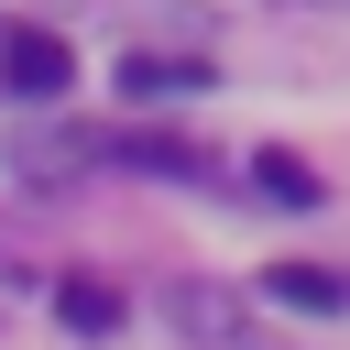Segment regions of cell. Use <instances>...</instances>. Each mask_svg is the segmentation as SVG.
Masks as SVG:
<instances>
[{"label": "cell", "instance_id": "6da1fadb", "mask_svg": "<svg viewBox=\"0 0 350 350\" xmlns=\"http://www.w3.org/2000/svg\"><path fill=\"white\" fill-rule=\"evenodd\" d=\"M0 88H11V98H66V88H77V55H66L55 33L11 22V33H0Z\"/></svg>", "mask_w": 350, "mask_h": 350}, {"label": "cell", "instance_id": "7a4b0ae2", "mask_svg": "<svg viewBox=\"0 0 350 350\" xmlns=\"http://www.w3.org/2000/svg\"><path fill=\"white\" fill-rule=\"evenodd\" d=\"M131 109H175V98H197V88H219V66H197V55H120V77H109Z\"/></svg>", "mask_w": 350, "mask_h": 350}, {"label": "cell", "instance_id": "3957f363", "mask_svg": "<svg viewBox=\"0 0 350 350\" xmlns=\"http://www.w3.org/2000/svg\"><path fill=\"white\" fill-rule=\"evenodd\" d=\"M164 306H175V328H186V339H208V350H241V339H252V306H241L230 284H175Z\"/></svg>", "mask_w": 350, "mask_h": 350}, {"label": "cell", "instance_id": "277c9868", "mask_svg": "<svg viewBox=\"0 0 350 350\" xmlns=\"http://www.w3.org/2000/svg\"><path fill=\"white\" fill-rule=\"evenodd\" d=\"M262 295H273V306H306V317H339V306H350V273H328V262H273Z\"/></svg>", "mask_w": 350, "mask_h": 350}, {"label": "cell", "instance_id": "5b68a950", "mask_svg": "<svg viewBox=\"0 0 350 350\" xmlns=\"http://www.w3.org/2000/svg\"><path fill=\"white\" fill-rule=\"evenodd\" d=\"M55 317H66L77 339H109V328H120V284H98V273H66V284H55Z\"/></svg>", "mask_w": 350, "mask_h": 350}, {"label": "cell", "instance_id": "8992f818", "mask_svg": "<svg viewBox=\"0 0 350 350\" xmlns=\"http://www.w3.org/2000/svg\"><path fill=\"white\" fill-rule=\"evenodd\" d=\"M252 186H262L273 208H317V197H328V175H317L306 153H252Z\"/></svg>", "mask_w": 350, "mask_h": 350}]
</instances>
